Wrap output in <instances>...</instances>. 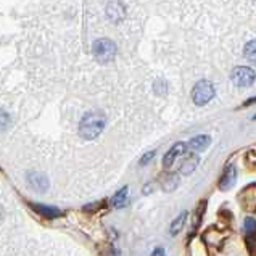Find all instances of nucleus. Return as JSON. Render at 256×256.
I'll list each match as a JSON object with an SVG mask.
<instances>
[{"label": "nucleus", "mask_w": 256, "mask_h": 256, "mask_svg": "<svg viewBox=\"0 0 256 256\" xmlns=\"http://www.w3.org/2000/svg\"><path fill=\"white\" fill-rule=\"evenodd\" d=\"M100 206H102L100 203H90L89 206H84V211H87V213H89V211H97V209Z\"/></svg>", "instance_id": "21"}, {"label": "nucleus", "mask_w": 256, "mask_h": 256, "mask_svg": "<svg viewBox=\"0 0 256 256\" xmlns=\"http://www.w3.org/2000/svg\"><path fill=\"white\" fill-rule=\"evenodd\" d=\"M256 102V97H253V98H250V100H247V103L243 105V107H248V105H252V103H255Z\"/></svg>", "instance_id": "24"}, {"label": "nucleus", "mask_w": 256, "mask_h": 256, "mask_svg": "<svg viewBox=\"0 0 256 256\" xmlns=\"http://www.w3.org/2000/svg\"><path fill=\"white\" fill-rule=\"evenodd\" d=\"M107 126V116L100 112H89L81 118L79 136L84 141H94L103 132Z\"/></svg>", "instance_id": "1"}, {"label": "nucleus", "mask_w": 256, "mask_h": 256, "mask_svg": "<svg viewBox=\"0 0 256 256\" xmlns=\"http://www.w3.org/2000/svg\"><path fill=\"white\" fill-rule=\"evenodd\" d=\"M28 184H29V187L37 190V192H45L50 187L47 176H45L44 172H39V171L28 172Z\"/></svg>", "instance_id": "5"}, {"label": "nucleus", "mask_w": 256, "mask_h": 256, "mask_svg": "<svg viewBox=\"0 0 256 256\" xmlns=\"http://www.w3.org/2000/svg\"><path fill=\"white\" fill-rule=\"evenodd\" d=\"M247 248H248V252L252 256H256V232L253 235H250L247 238Z\"/></svg>", "instance_id": "17"}, {"label": "nucleus", "mask_w": 256, "mask_h": 256, "mask_svg": "<svg viewBox=\"0 0 256 256\" xmlns=\"http://www.w3.org/2000/svg\"><path fill=\"white\" fill-rule=\"evenodd\" d=\"M253 119H256V114H255V116H253Z\"/></svg>", "instance_id": "25"}, {"label": "nucleus", "mask_w": 256, "mask_h": 256, "mask_svg": "<svg viewBox=\"0 0 256 256\" xmlns=\"http://www.w3.org/2000/svg\"><path fill=\"white\" fill-rule=\"evenodd\" d=\"M230 79L237 87H248L255 83L256 79V74L252 68H247V66H238L235 68L234 71L230 74Z\"/></svg>", "instance_id": "4"}, {"label": "nucleus", "mask_w": 256, "mask_h": 256, "mask_svg": "<svg viewBox=\"0 0 256 256\" xmlns=\"http://www.w3.org/2000/svg\"><path fill=\"white\" fill-rule=\"evenodd\" d=\"M213 97H214V85L205 79L197 83L194 90H192V100L195 102V105H199V107L209 103Z\"/></svg>", "instance_id": "3"}, {"label": "nucleus", "mask_w": 256, "mask_h": 256, "mask_svg": "<svg viewBox=\"0 0 256 256\" xmlns=\"http://www.w3.org/2000/svg\"><path fill=\"white\" fill-rule=\"evenodd\" d=\"M116 52H118V47L110 39H98L92 45V54H94L98 63H110L112 60H114Z\"/></svg>", "instance_id": "2"}, {"label": "nucleus", "mask_w": 256, "mask_h": 256, "mask_svg": "<svg viewBox=\"0 0 256 256\" xmlns=\"http://www.w3.org/2000/svg\"><path fill=\"white\" fill-rule=\"evenodd\" d=\"M238 200H240L243 209L256 213V185H250V187H247L240 195H238Z\"/></svg>", "instance_id": "6"}, {"label": "nucleus", "mask_w": 256, "mask_h": 256, "mask_svg": "<svg viewBox=\"0 0 256 256\" xmlns=\"http://www.w3.org/2000/svg\"><path fill=\"white\" fill-rule=\"evenodd\" d=\"M235 180H237V168L234 165H229L226 168V171L223 174V177L219 180V190H229L235 185Z\"/></svg>", "instance_id": "7"}, {"label": "nucleus", "mask_w": 256, "mask_h": 256, "mask_svg": "<svg viewBox=\"0 0 256 256\" xmlns=\"http://www.w3.org/2000/svg\"><path fill=\"white\" fill-rule=\"evenodd\" d=\"M185 147H187V145H185L184 142H177L176 145H172V147L166 152V155L163 156V166H165V168L172 166V163L184 153Z\"/></svg>", "instance_id": "8"}, {"label": "nucleus", "mask_w": 256, "mask_h": 256, "mask_svg": "<svg viewBox=\"0 0 256 256\" xmlns=\"http://www.w3.org/2000/svg\"><path fill=\"white\" fill-rule=\"evenodd\" d=\"M199 161H200L199 155L190 156L189 160H185V161L182 163V168H180V172H182V174H190V172H194V171H195V168H197V165H199Z\"/></svg>", "instance_id": "14"}, {"label": "nucleus", "mask_w": 256, "mask_h": 256, "mask_svg": "<svg viewBox=\"0 0 256 256\" xmlns=\"http://www.w3.org/2000/svg\"><path fill=\"white\" fill-rule=\"evenodd\" d=\"M152 256H166V252L163 248H156V250H153Z\"/></svg>", "instance_id": "23"}, {"label": "nucleus", "mask_w": 256, "mask_h": 256, "mask_svg": "<svg viewBox=\"0 0 256 256\" xmlns=\"http://www.w3.org/2000/svg\"><path fill=\"white\" fill-rule=\"evenodd\" d=\"M211 143V137L209 136H197L187 143V148L192 152H205Z\"/></svg>", "instance_id": "10"}, {"label": "nucleus", "mask_w": 256, "mask_h": 256, "mask_svg": "<svg viewBox=\"0 0 256 256\" xmlns=\"http://www.w3.org/2000/svg\"><path fill=\"white\" fill-rule=\"evenodd\" d=\"M247 163L256 166V152H248L247 153Z\"/></svg>", "instance_id": "20"}, {"label": "nucleus", "mask_w": 256, "mask_h": 256, "mask_svg": "<svg viewBox=\"0 0 256 256\" xmlns=\"http://www.w3.org/2000/svg\"><path fill=\"white\" fill-rule=\"evenodd\" d=\"M187 216H189V213H187V211H184V213H180L179 216L172 221V224H171V235H176V234H179L180 230H182V228H184L185 219H187Z\"/></svg>", "instance_id": "13"}, {"label": "nucleus", "mask_w": 256, "mask_h": 256, "mask_svg": "<svg viewBox=\"0 0 256 256\" xmlns=\"http://www.w3.org/2000/svg\"><path fill=\"white\" fill-rule=\"evenodd\" d=\"M107 15L113 23H119L124 18V5L119 2H112L107 7Z\"/></svg>", "instance_id": "11"}, {"label": "nucleus", "mask_w": 256, "mask_h": 256, "mask_svg": "<svg viewBox=\"0 0 256 256\" xmlns=\"http://www.w3.org/2000/svg\"><path fill=\"white\" fill-rule=\"evenodd\" d=\"M8 126H10V114L3 108H0V132L7 131Z\"/></svg>", "instance_id": "16"}, {"label": "nucleus", "mask_w": 256, "mask_h": 256, "mask_svg": "<svg viewBox=\"0 0 256 256\" xmlns=\"http://www.w3.org/2000/svg\"><path fill=\"white\" fill-rule=\"evenodd\" d=\"M245 230H248L250 234H255V232H256V221H255V218H247L245 219Z\"/></svg>", "instance_id": "18"}, {"label": "nucleus", "mask_w": 256, "mask_h": 256, "mask_svg": "<svg viewBox=\"0 0 256 256\" xmlns=\"http://www.w3.org/2000/svg\"><path fill=\"white\" fill-rule=\"evenodd\" d=\"M155 150H152V152H148V153H145L142 158H141V166H145V165H148L150 161H152L155 158Z\"/></svg>", "instance_id": "19"}, {"label": "nucleus", "mask_w": 256, "mask_h": 256, "mask_svg": "<svg viewBox=\"0 0 256 256\" xmlns=\"http://www.w3.org/2000/svg\"><path fill=\"white\" fill-rule=\"evenodd\" d=\"M119 253H118V250H116L113 245H108V248H107V253H105V256H118Z\"/></svg>", "instance_id": "22"}, {"label": "nucleus", "mask_w": 256, "mask_h": 256, "mask_svg": "<svg viewBox=\"0 0 256 256\" xmlns=\"http://www.w3.org/2000/svg\"><path fill=\"white\" fill-rule=\"evenodd\" d=\"M29 206H31L34 211L37 214H40L42 218L45 219H57L61 216V211L58 208H54V206H49V205H39V203H29Z\"/></svg>", "instance_id": "9"}, {"label": "nucleus", "mask_w": 256, "mask_h": 256, "mask_svg": "<svg viewBox=\"0 0 256 256\" xmlns=\"http://www.w3.org/2000/svg\"><path fill=\"white\" fill-rule=\"evenodd\" d=\"M127 195H129V187H123L114 194L112 199V206L113 208H123L127 203Z\"/></svg>", "instance_id": "12"}, {"label": "nucleus", "mask_w": 256, "mask_h": 256, "mask_svg": "<svg viewBox=\"0 0 256 256\" xmlns=\"http://www.w3.org/2000/svg\"><path fill=\"white\" fill-rule=\"evenodd\" d=\"M243 54H245L247 60L253 61L256 65V40H250L245 45V49H243Z\"/></svg>", "instance_id": "15"}]
</instances>
